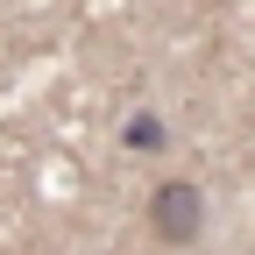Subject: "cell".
<instances>
[{
	"mask_svg": "<svg viewBox=\"0 0 255 255\" xmlns=\"http://www.w3.org/2000/svg\"><path fill=\"white\" fill-rule=\"evenodd\" d=\"M149 227L156 241H170V248H191L206 234V191L191 184V177H163L149 191Z\"/></svg>",
	"mask_w": 255,
	"mask_h": 255,
	"instance_id": "cell-1",
	"label": "cell"
},
{
	"mask_svg": "<svg viewBox=\"0 0 255 255\" xmlns=\"http://www.w3.org/2000/svg\"><path fill=\"white\" fill-rule=\"evenodd\" d=\"M121 142H128V149H142V156H149V149H163V121H156V114H128V121H121Z\"/></svg>",
	"mask_w": 255,
	"mask_h": 255,
	"instance_id": "cell-2",
	"label": "cell"
}]
</instances>
